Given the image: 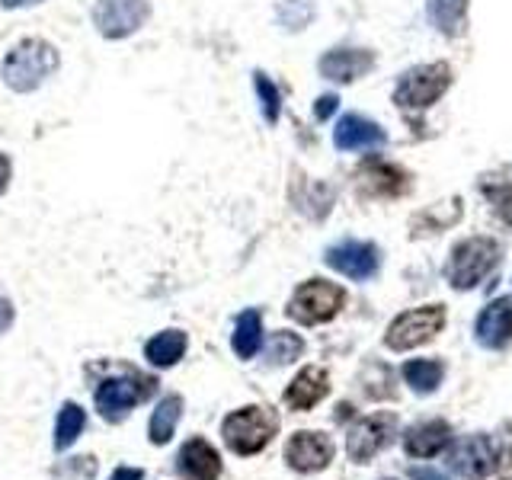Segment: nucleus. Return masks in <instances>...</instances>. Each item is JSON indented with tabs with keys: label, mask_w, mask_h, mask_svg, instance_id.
<instances>
[{
	"label": "nucleus",
	"mask_w": 512,
	"mask_h": 480,
	"mask_svg": "<svg viewBox=\"0 0 512 480\" xmlns=\"http://www.w3.org/2000/svg\"><path fill=\"white\" fill-rule=\"evenodd\" d=\"M61 71V52L55 42L42 36H26L7 48L0 61V80L16 96H29L42 90Z\"/></svg>",
	"instance_id": "nucleus-1"
},
{
	"label": "nucleus",
	"mask_w": 512,
	"mask_h": 480,
	"mask_svg": "<svg viewBox=\"0 0 512 480\" xmlns=\"http://www.w3.org/2000/svg\"><path fill=\"white\" fill-rule=\"evenodd\" d=\"M154 4L151 0H93L90 23L96 36L106 42H125L151 23Z\"/></svg>",
	"instance_id": "nucleus-2"
},
{
	"label": "nucleus",
	"mask_w": 512,
	"mask_h": 480,
	"mask_svg": "<svg viewBox=\"0 0 512 480\" xmlns=\"http://www.w3.org/2000/svg\"><path fill=\"white\" fill-rule=\"evenodd\" d=\"M276 429H279V420L269 407H240L231 416H224L221 436L234 455L247 458V455L263 452L272 442V436H276Z\"/></svg>",
	"instance_id": "nucleus-3"
},
{
	"label": "nucleus",
	"mask_w": 512,
	"mask_h": 480,
	"mask_svg": "<svg viewBox=\"0 0 512 480\" xmlns=\"http://www.w3.org/2000/svg\"><path fill=\"white\" fill-rule=\"evenodd\" d=\"M448 87H452V68H448L445 61L416 64V68H410L397 80L394 103L407 112H420V109H429L432 103H439Z\"/></svg>",
	"instance_id": "nucleus-4"
},
{
	"label": "nucleus",
	"mask_w": 512,
	"mask_h": 480,
	"mask_svg": "<svg viewBox=\"0 0 512 480\" xmlns=\"http://www.w3.org/2000/svg\"><path fill=\"white\" fill-rule=\"evenodd\" d=\"M343 304H346L343 285L327 282V279H308L295 288L292 298H288L285 314L304 327H317V324H327V320H333L336 314H340Z\"/></svg>",
	"instance_id": "nucleus-5"
},
{
	"label": "nucleus",
	"mask_w": 512,
	"mask_h": 480,
	"mask_svg": "<svg viewBox=\"0 0 512 480\" xmlns=\"http://www.w3.org/2000/svg\"><path fill=\"white\" fill-rule=\"evenodd\" d=\"M500 260V244L493 237H468L452 250L445 266V276L455 288H474L490 276V269Z\"/></svg>",
	"instance_id": "nucleus-6"
},
{
	"label": "nucleus",
	"mask_w": 512,
	"mask_h": 480,
	"mask_svg": "<svg viewBox=\"0 0 512 480\" xmlns=\"http://www.w3.org/2000/svg\"><path fill=\"white\" fill-rule=\"evenodd\" d=\"M154 378L148 375H138V372H125V375H116V378H106L100 381V388H96L93 400H96V410H100L103 420L109 423H119L128 416V410H135L144 397L154 394Z\"/></svg>",
	"instance_id": "nucleus-7"
},
{
	"label": "nucleus",
	"mask_w": 512,
	"mask_h": 480,
	"mask_svg": "<svg viewBox=\"0 0 512 480\" xmlns=\"http://www.w3.org/2000/svg\"><path fill=\"white\" fill-rule=\"evenodd\" d=\"M442 327H445V308L442 304H426V308H413L394 317L391 327L384 330V343L394 352H407L429 343L432 336L442 333Z\"/></svg>",
	"instance_id": "nucleus-8"
},
{
	"label": "nucleus",
	"mask_w": 512,
	"mask_h": 480,
	"mask_svg": "<svg viewBox=\"0 0 512 480\" xmlns=\"http://www.w3.org/2000/svg\"><path fill=\"white\" fill-rule=\"evenodd\" d=\"M324 260L330 269L340 272V276L352 282H368L381 266V253L375 244H368V240H340V244H333L324 253Z\"/></svg>",
	"instance_id": "nucleus-9"
},
{
	"label": "nucleus",
	"mask_w": 512,
	"mask_h": 480,
	"mask_svg": "<svg viewBox=\"0 0 512 480\" xmlns=\"http://www.w3.org/2000/svg\"><path fill=\"white\" fill-rule=\"evenodd\" d=\"M397 432V416L394 413H372L359 420L356 426L349 429L346 436V452L356 464H365L368 458H375L384 445L394 439Z\"/></svg>",
	"instance_id": "nucleus-10"
},
{
	"label": "nucleus",
	"mask_w": 512,
	"mask_h": 480,
	"mask_svg": "<svg viewBox=\"0 0 512 480\" xmlns=\"http://www.w3.org/2000/svg\"><path fill=\"white\" fill-rule=\"evenodd\" d=\"M496 464H500V455H496V445L487 436H464L448 452V468L468 480L490 477L496 471Z\"/></svg>",
	"instance_id": "nucleus-11"
},
{
	"label": "nucleus",
	"mask_w": 512,
	"mask_h": 480,
	"mask_svg": "<svg viewBox=\"0 0 512 480\" xmlns=\"http://www.w3.org/2000/svg\"><path fill=\"white\" fill-rule=\"evenodd\" d=\"M285 461H288V468H295L301 474L324 471L333 461V442L324 432H311V429L295 432L285 445Z\"/></svg>",
	"instance_id": "nucleus-12"
},
{
	"label": "nucleus",
	"mask_w": 512,
	"mask_h": 480,
	"mask_svg": "<svg viewBox=\"0 0 512 480\" xmlns=\"http://www.w3.org/2000/svg\"><path fill=\"white\" fill-rule=\"evenodd\" d=\"M372 68H375V52H368V48H330L317 61L320 77L333 80V84H352V80L365 77Z\"/></svg>",
	"instance_id": "nucleus-13"
},
{
	"label": "nucleus",
	"mask_w": 512,
	"mask_h": 480,
	"mask_svg": "<svg viewBox=\"0 0 512 480\" xmlns=\"http://www.w3.org/2000/svg\"><path fill=\"white\" fill-rule=\"evenodd\" d=\"M384 128L378 122H368L365 116H356V112H349L333 128V144L336 151H378L384 148Z\"/></svg>",
	"instance_id": "nucleus-14"
},
{
	"label": "nucleus",
	"mask_w": 512,
	"mask_h": 480,
	"mask_svg": "<svg viewBox=\"0 0 512 480\" xmlns=\"http://www.w3.org/2000/svg\"><path fill=\"white\" fill-rule=\"evenodd\" d=\"M359 186L365 196H375V199H397L407 192V173L388 164V160H365L359 167Z\"/></svg>",
	"instance_id": "nucleus-15"
},
{
	"label": "nucleus",
	"mask_w": 512,
	"mask_h": 480,
	"mask_svg": "<svg viewBox=\"0 0 512 480\" xmlns=\"http://www.w3.org/2000/svg\"><path fill=\"white\" fill-rule=\"evenodd\" d=\"M474 336L480 346L487 349H503L512 343V298H496L480 311Z\"/></svg>",
	"instance_id": "nucleus-16"
},
{
	"label": "nucleus",
	"mask_w": 512,
	"mask_h": 480,
	"mask_svg": "<svg viewBox=\"0 0 512 480\" xmlns=\"http://www.w3.org/2000/svg\"><path fill=\"white\" fill-rule=\"evenodd\" d=\"M176 471L186 480H218L221 455L205 439H189L176 455Z\"/></svg>",
	"instance_id": "nucleus-17"
},
{
	"label": "nucleus",
	"mask_w": 512,
	"mask_h": 480,
	"mask_svg": "<svg viewBox=\"0 0 512 480\" xmlns=\"http://www.w3.org/2000/svg\"><path fill=\"white\" fill-rule=\"evenodd\" d=\"M327 394H330V375L324 368L308 365V368H301V372L292 378V384L285 388V404L292 410H311Z\"/></svg>",
	"instance_id": "nucleus-18"
},
{
	"label": "nucleus",
	"mask_w": 512,
	"mask_h": 480,
	"mask_svg": "<svg viewBox=\"0 0 512 480\" xmlns=\"http://www.w3.org/2000/svg\"><path fill=\"white\" fill-rule=\"evenodd\" d=\"M452 445V426L445 420H426L416 423L413 429H407L404 436V448L410 458H436L439 452Z\"/></svg>",
	"instance_id": "nucleus-19"
},
{
	"label": "nucleus",
	"mask_w": 512,
	"mask_h": 480,
	"mask_svg": "<svg viewBox=\"0 0 512 480\" xmlns=\"http://www.w3.org/2000/svg\"><path fill=\"white\" fill-rule=\"evenodd\" d=\"M186 346H189L186 330H176V327L160 330L144 343V359H148V365H154V368H173L186 356Z\"/></svg>",
	"instance_id": "nucleus-20"
},
{
	"label": "nucleus",
	"mask_w": 512,
	"mask_h": 480,
	"mask_svg": "<svg viewBox=\"0 0 512 480\" xmlns=\"http://www.w3.org/2000/svg\"><path fill=\"white\" fill-rule=\"evenodd\" d=\"M260 346H263V314L256 308H247L234 320L231 349L237 352V359H253Z\"/></svg>",
	"instance_id": "nucleus-21"
},
{
	"label": "nucleus",
	"mask_w": 512,
	"mask_h": 480,
	"mask_svg": "<svg viewBox=\"0 0 512 480\" xmlns=\"http://www.w3.org/2000/svg\"><path fill=\"white\" fill-rule=\"evenodd\" d=\"M426 10L442 36H461L468 26V0H429Z\"/></svg>",
	"instance_id": "nucleus-22"
},
{
	"label": "nucleus",
	"mask_w": 512,
	"mask_h": 480,
	"mask_svg": "<svg viewBox=\"0 0 512 480\" xmlns=\"http://www.w3.org/2000/svg\"><path fill=\"white\" fill-rule=\"evenodd\" d=\"M183 416V397L180 394H167L160 397L157 410L151 413V426H148V436L154 445H167L176 432V423H180Z\"/></svg>",
	"instance_id": "nucleus-23"
},
{
	"label": "nucleus",
	"mask_w": 512,
	"mask_h": 480,
	"mask_svg": "<svg viewBox=\"0 0 512 480\" xmlns=\"http://www.w3.org/2000/svg\"><path fill=\"white\" fill-rule=\"evenodd\" d=\"M84 426H87L84 407L74 404V400H64L61 410H58V420H55V448H58V452L71 448L80 432H84Z\"/></svg>",
	"instance_id": "nucleus-24"
},
{
	"label": "nucleus",
	"mask_w": 512,
	"mask_h": 480,
	"mask_svg": "<svg viewBox=\"0 0 512 480\" xmlns=\"http://www.w3.org/2000/svg\"><path fill=\"white\" fill-rule=\"evenodd\" d=\"M445 378V365L439 359H413L404 365V381L416 394H432Z\"/></svg>",
	"instance_id": "nucleus-25"
},
{
	"label": "nucleus",
	"mask_w": 512,
	"mask_h": 480,
	"mask_svg": "<svg viewBox=\"0 0 512 480\" xmlns=\"http://www.w3.org/2000/svg\"><path fill=\"white\" fill-rule=\"evenodd\" d=\"M253 90H256V100H260V112L266 125H276L282 116V90L276 87L266 71H253Z\"/></svg>",
	"instance_id": "nucleus-26"
},
{
	"label": "nucleus",
	"mask_w": 512,
	"mask_h": 480,
	"mask_svg": "<svg viewBox=\"0 0 512 480\" xmlns=\"http://www.w3.org/2000/svg\"><path fill=\"white\" fill-rule=\"evenodd\" d=\"M314 0H282L276 7V23L285 29V32H301L308 29L311 20H314Z\"/></svg>",
	"instance_id": "nucleus-27"
},
{
	"label": "nucleus",
	"mask_w": 512,
	"mask_h": 480,
	"mask_svg": "<svg viewBox=\"0 0 512 480\" xmlns=\"http://www.w3.org/2000/svg\"><path fill=\"white\" fill-rule=\"evenodd\" d=\"M301 352H304V340L298 333L276 330V333H272L269 346H266V359H269V365H288V362H295Z\"/></svg>",
	"instance_id": "nucleus-28"
},
{
	"label": "nucleus",
	"mask_w": 512,
	"mask_h": 480,
	"mask_svg": "<svg viewBox=\"0 0 512 480\" xmlns=\"http://www.w3.org/2000/svg\"><path fill=\"white\" fill-rule=\"evenodd\" d=\"M480 192H484L487 202L493 205V215L512 228V183H506V180H493V176H490V180L480 183Z\"/></svg>",
	"instance_id": "nucleus-29"
},
{
	"label": "nucleus",
	"mask_w": 512,
	"mask_h": 480,
	"mask_svg": "<svg viewBox=\"0 0 512 480\" xmlns=\"http://www.w3.org/2000/svg\"><path fill=\"white\" fill-rule=\"evenodd\" d=\"M55 474H84V477H93L96 474V461L87 455V458H71V468H55Z\"/></svg>",
	"instance_id": "nucleus-30"
},
{
	"label": "nucleus",
	"mask_w": 512,
	"mask_h": 480,
	"mask_svg": "<svg viewBox=\"0 0 512 480\" xmlns=\"http://www.w3.org/2000/svg\"><path fill=\"white\" fill-rule=\"evenodd\" d=\"M10 183H13V157L7 151H0V199L7 196Z\"/></svg>",
	"instance_id": "nucleus-31"
},
{
	"label": "nucleus",
	"mask_w": 512,
	"mask_h": 480,
	"mask_svg": "<svg viewBox=\"0 0 512 480\" xmlns=\"http://www.w3.org/2000/svg\"><path fill=\"white\" fill-rule=\"evenodd\" d=\"M336 106H340V100H336L333 93H327V96H320V100L314 103V116L324 122V119H330L333 112H336Z\"/></svg>",
	"instance_id": "nucleus-32"
},
{
	"label": "nucleus",
	"mask_w": 512,
	"mask_h": 480,
	"mask_svg": "<svg viewBox=\"0 0 512 480\" xmlns=\"http://www.w3.org/2000/svg\"><path fill=\"white\" fill-rule=\"evenodd\" d=\"M16 320V311H13V301L7 295H0V336H4Z\"/></svg>",
	"instance_id": "nucleus-33"
},
{
	"label": "nucleus",
	"mask_w": 512,
	"mask_h": 480,
	"mask_svg": "<svg viewBox=\"0 0 512 480\" xmlns=\"http://www.w3.org/2000/svg\"><path fill=\"white\" fill-rule=\"evenodd\" d=\"M48 0H0V10L16 13V10H29V7H42Z\"/></svg>",
	"instance_id": "nucleus-34"
},
{
	"label": "nucleus",
	"mask_w": 512,
	"mask_h": 480,
	"mask_svg": "<svg viewBox=\"0 0 512 480\" xmlns=\"http://www.w3.org/2000/svg\"><path fill=\"white\" fill-rule=\"evenodd\" d=\"M109 480H144V471L141 468H116Z\"/></svg>",
	"instance_id": "nucleus-35"
},
{
	"label": "nucleus",
	"mask_w": 512,
	"mask_h": 480,
	"mask_svg": "<svg viewBox=\"0 0 512 480\" xmlns=\"http://www.w3.org/2000/svg\"><path fill=\"white\" fill-rule=\"evenodd\" d=\"M410 477H413V480H445L442 474H436L432 468H413V471H410Z\"/></svg>",
	"instance_id": "nucleus-36"
},
{
	"label": "nucleus",
	"mask_w": 512,
	"mask_h": 480,
	"mask_svg": "<svg viewBox=\"0 0 512 480\" xmlns=\"http://www.w3.org/2000/svg\"><path fill=\"white\" fill-rule=\"evenodd\" d=\"M500 464H503V477H506V480H512V448H509V452L500 458Z\"/></svg>",
	"instance_id": "nucleus-37"
}]
</instances>
